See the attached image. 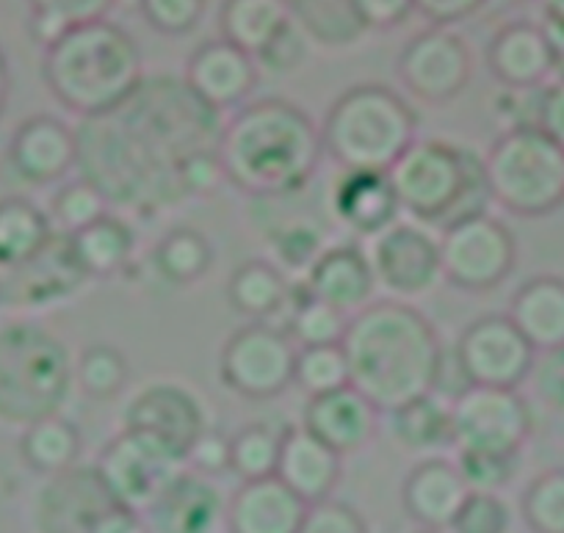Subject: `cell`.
<instances>
[{"label": "cell", "mask_w": 564, "mask_h": 533, "mask_svg": "<svg viewBox=\"0 0 564 533\" xmlns=\"http://www.w3.org/2000/svg\"><path fill=\"white\" fill-rule=\"evenodd\" d=\"M188 470L199 472V476H221L230 472V437L221 434L219 428H205L197 437V443L188 448L186 454Z\"/></svg>", "instance_id": "obj_50"}, {"label": "cell", "mask_w": 564, "mask_h": 533, "mask_svg": "<svg viewBox=\"0 0 564 533\" xmlns=\"http://www.w3.org/2000/svg\"><path fill=\"white\" fill-rule=\"evenodd\" d=\"M53 219L25 197L0 199V271H12L45 252L56 238Z\"/></svg>", "instance_id": "obj_33"}, {"label": "cell", "mask_w": 564, "mask_h": 533, "mask_svg": "<svg viewBox=\"0 0 564 533\" xmlns=\"http://www.w3.org/2000/svg\"><path fill=\"white\" fill-rule=\"evenodd\" d=\"M474 73L468 45L454 31L432 25L404 45L399 56V78L417 100L441 106L465 91Z\"/></svg>", "instance_id": "obj_15"}, {"label": "cell", "mask_w": 564, "mask_h": 533, "mask_svg": "<svg viewBox=\"0 0 564 533\" xmlns=\"http://www.w3.org/2000/svg\"><path fill=\"white\" fill-rule=\"evenodd\" d=\"M80 450H84V437L62 412L31 423L20 434V456L31 470L45 478L78 467Z\"/></svg>", "instance_id": "obj_35"}, {"label": "cell", "mask_w": 564, "mask_h": 533, "mask_svg": "<svg viewBox=\"0 0 564 533\" xmlns=\"http://www.w3.org/2000/svg\"><path fill=\"white\" fill-rule=\"evenodd\" d=\"M271 263L282 274H307L324 252L322 236L307 225H289L271 236Z\"/></svg>", "instance_id": "obj_46"}, {"label": "cell", "mask_w": 564, "mask_h": 533, "mask_svg": "<svg viewBox=\"0 0 564 533\" xmlns=\"http://www.w3.org/2000/svg\"><path fill=\"white\" fill-rule=\"evenodd\" d=\"M7 102H9V62L0 51V117L7 111Z\"/></svg>", "instance_id": "obj_59"}, {"label": "cell", "mask_w": 564, "mask_h": 533, "mask_svg": "<svg viewBox=\"0 0 564 533\" xmlns=\"http://www.w3.org/2000/svg\"><path fill=\"white\" fill-rule=\"evenodd\" d=\"M282 432L269 423H249L230 437V472L241 481H260L276 476Z\"/></svg>", "instance_id": "obj_41"}, {"label": "cell", "mask_w": 564, "mask_h": 533, "mask_svg": "<svg viewBox=\"0 0 564 533\" xmlns=\"http://www.w3.org/2000/svg\"><path fill=\"white\" fill-rule=\"evenodd\" d=\"M412 3H415V12L430 20L432 25L448 29V25L463 23L470 14L479 12L487 0H412Z\"/></svg>", "instance_id": "obj_55"}, {"label": "cell", "mask_w": 564, "mask_h": 533, "mask_svg": "<svg viewBox=\"0 0 564 533\" xmlns=\"http://www.w3.org/2000/svg\"><path fill=\"white\" fill-rule=\"evenodd\" d=\"M296 351L300 348L289 331L252 320L232 331L221 346V384L249 401L276 399L294 384Z\"/></svg>", "instance_id": "obj_10"}, {"label": "cell", "mask_w": 564, "mask_h": 533, "mask_svg": "<svg viewBox=\"0 0 564 533\" xmlns=\"http://www.w3.org/2000/svg\"><path fill=\"white\" fill-rule=\"evenodd\" d=\"M333 214L357 238L373 241L401 221L388 172H344L333 188Z\"/></svg>", "instance_id": "obj_27"}, {"label": "cell", "mask_w": 564, "mask_h": 533, "mask_svg": "<svg viewBox=\"0 0 564 533\" xmlns=\"http://www.w3.org/2000/svg\"><path fill=\"white\" fill-rule=\"evenodd\" d=\"M547 25H564V0H540Z\"/></svg>", "instance_id": "obj_58"}, {"label": "cell", "mask_w": 564, "mask_h": 533, "mask_svg": "<svg viewBox=\"0 0 564 533\" xmlns=\"http://www.w3.org/2000/svg\"><path fill=\"white\" fill-rule=\"evenodd\" d=\"M194 95L214 111H232L247 106L249 95L258 89L260 67L254 56L227 40H208L188 56L183 75Z\"/></svg>", "instance_id": "obj_18"}, {"label": "cell", "mask_w": 564, "mask_h": 533, "mask_svg": "<svg viewBox=\"0 0 564 533\" xmlns=\"http://www.w3.org/2000/svg\"><path fill=\"white\" fill-rule=\"evenodd\" d=\"M340 346L349 362V384L384 415L437 393L443 342L415 304L371 302L351 315Z\"/></svg>", "instance_id": "obj_2"}, {"label": "cell", "mask_w": 564, "mask_h": 533, "mask_svg": "<svg viewBox=\"0 0 564 533\" xmlns=\"http://www.w3.org/2000/svg\"><path fill=\"white\" fill-rule=\"evenodd\" d=\"M300 533H368V525L360 511L329 498L307 505Z\"/></svg>", "instance_id": "obj_49"}, {"label": "cell", "mask_w": 564, "mask_h": 533, "mask_svg": "<svg viewBox=\"0 0 564 533\" xmlns=\"http://www.w3.org/2000/svg\"><path fill=\"white\" fill-rule=\"evenodd\" d=\"M536 128L564 150V78L547 86L536 102Z\"/></svg>", "instance_id": "obj_54"}, {"label": "cell", "mask_w": 564, "mask_h": 533, "mask_svg": "<svg viewBox=\"0 0 564 533\" xmlns=\"http://www.w3.org/2000/svg\"><path fill=\"white\" fill-rule=\"evenodd\" d=\"M417 139V113L382 84L346 89L322 122L324 155L344 172H388Z\"/></svg>", "instance_id": "obj_6"}, {"label": "cell", "mask_w": 564, "mask_h": 533, "mask_svg": "<svg viewBox=\"0 0 564 533\" xmlns=\"http://www.w3.org/2000/svg\"><path fill=\"white\" fill-rule=\"evenodd\" d=\"M536 351L509 315H481L457 340V366L474 388L518 390L529 382Z\"/></svg>", "instance_id": "obj_14"}, {"label": "cell", "mask_w": 564, "mask_h": 533, "mask_svg": "<svg viewBox=\"0 0 564 533\" xmlns=\"http://www.w3.org/2000/svg\"><path fill=\"white\" fill-rule=\"evenodd\" d=\"M67 238L75 260L89 280L122 274L135 254V230L130 221L113 214Z\"/></svg>", "instance_id": "obj_32"}, {"label": "cell", "mask_w": 564, "mask_h": 533, "mask_svg": "<svg viewBox=\"0 0 564 533\" xmlns=\"http://www.w3.org/2000/svg\"><path fill=\"white\" fill-rule=\"evenodd\" d=\"M69 348L45 326L18 320L0 329V423L25 428L58 415L75 388Z\"/></svg>", "instance_id": "obj_7"}, {"label": "cell", "mask_w": 564, "mask_h": 533, "mask_svg": "<svg viewBox=\"0 0 564 533\" xmlns=\"http://www.w3.org/2000/svg\"><path fill=\"white\" fill-rule=\"evenodd\" d=\"M487 67L507 89L529 91L556 73V53L542 25L518 20L503 25L490 40Z\"/></svg>", "instance_id": "obj_23"}, {"label": "cell", "mask_w": 564, "mask_h": 533, "mask_svg": "<svg viewBox=\"0 0 564 533\" xmlns=\"http://www.w3.org/2000/svg\"><path fill=\"white\" fill-rule=\"evenodd\" d=\"M294 287L271 260H243L227 280V302L236 313L269 324L280 309L291 307Z\"/></svg>", "instance_id": "obj_30"}, {"label": "cell", "mask_w": 564, "mask_h": 533, "mask_svg": "<svg viewBox=\"0 0 564 533\" xmlns=\"http://www.w3.org/2000/svg\"><path fill=\"white\" fill-rule=\"evenodd\" d=\"M492 205L542 219L564 205V150L536 124L507 128L485 155Z\"/></svg>", "instance_id": "obj_8"}, {"label": "cell", "mask_w": 564, "mask_h": 533, "mask_svg": "<svg viewBox=\"0 0 564 533\" xmlns=\"http://www.w3.org/2000/svg\"><path fill=\"white\" fill-rule=\"evenodd\" d=\"M91 467L113 503L144 514L188 465L186 456L164 439L122 428Z\"/></svg>", "instance_id": "obj_9"}, {"label": "cell", "mask_w": 564, "mask_h": 533, "mask_svg": "<svg viewBox=\"0 0 564 533\" xmlns=\"http://www.w3.org/2000/svg\"><path fill=\"white\" fill-rule=\"evenodd\" d=\"M75 388L91 401H111L128 388L130 362L117 346L108 342H91L78 353L73 366Z\"/></svg>", "instance_id": "obj_38"}, {"label": "cell", "mask_w": 564, "mask_h": 533, "mask_svg": "<svg viewBox=\"0 0 564 533\" xmlns=\"http://www.w3.org/2000/svg\"><path fill=\"white\" fill-rule=\"evenodd\" d=\"M547 34V40H551L553 45V53H556V75L558 78H564V25H542Z\"/></svg>", "instance_id": "obj_57"}, {"label": "cell", "mask_w": 564, "mask_h": 533, "mask_svg": "<svg viewBox=\"0 0 564 533\" xmlns=\"http://www.w3.org/2000/svg\"><path fill=\"white\" fill-rule=\"evenodd\" d=\"M302 291L318 302L333 304L349 318L366 309L379 291L368 249H362L360 243L327 247L305 274Z\"/></svg>", "instance_id": "obj_22"}, {"label": "cell", "mask_w": 564, "mask_h": 533, "mask_svg": "<svg viewBox=\"0 0 564 533\" xmlns=\"http://www.w3.org/2000/svg\"><path fill=\"white\" fill-rule=\"evenodd\" d=\"M122 428L148 432L172 448L188 454L208 428V412L194 390L177 382H153L141 388L122 410Z\"/></svg>", "instance_id": "obj_16"}, {"label": "cell", "mask_w": 564, "mask_h": 533, "mask_svg": "<svg viewBox=\"0 0 564 533\" xmlns=\"http://www.w3.org/2000/svg\"><path fill=\"white\" fill-rule=\"evenodd\" d=\"M111 503L95 467L78 465L40 487L31 509L34 533H91L97 516Z\"/></svg>", "instance_id": "obj_17"}, {"label": "cell", "mask_w": 564, "mask_h": 533, "mask_svg": "<svg viewBox=\"0 0 564 533\" xmlns=\"http://www.w3.org/2000/svg\"><path fill=\"white\" fill-rule=\"evenodd\" d=\"M349 329V315L340 313L338 307L318 298L307 296L300 291L291 298V315H289V335L296 342V348L311 346H340Z\"/></svg>", "instance_id": "obj_39"}, {"label": "cell", "mask_w": 564, "mask_h": 533, "mask_svg": "<svg viewBox=\"0 0 564 533\" xmlns=\"http://www.w3.org/2000/svg\"><path fill=\"white\" fill-rule=\"evenodd\" d=\"M227 500L208 476L183 470L144 511L150 533H219Z\"/></svg>", "instance_id": "obj_21"}, {"label": "cell", "mask_w": 564, "mask_h": 533, "mask_svg": "<svg viewBox=\"0 0 564 533\" xmlns=\"http://www.w3.org/2000/svg\"><path fill=\"white\" fill-rule=\"evenodd\" d=\"M141 18L164 36H186L203 23L208 0H139Z\"/></svg>", "instance_id": "obj_48"}, {"label": "cell", "mask_w": 564, "mask_h": 533, "mask_svg": "<svg viewBox=\"0 0 564 533\" xmlns=\"http://www.w3.org/2000/svg\"><path fill=\"white\" fill-rule=\"evenodd\" d=\"M42 78L62 108L97 119L117 111L148 75L133 36L111 20H97L45 47Z\"/></svg>", "instance_id": "obj_4"}, {"label": "cell", "mask_w": 564, "mask_h": 533, "mask_svg": "<svg viewBox=\"0 0 564 533\" xmlns=\"http://www.w3.org/2000/svg\"><path fill=\"white\" fill-rule=\"evenodd\" d=\"M514 514L501 494L470 492L443 533H512Z\"/></svg>", "instance_id": "obj_45"}, {"label": "cell", "mask_w": 564, "mask_h": 533, "mask_svg": "<svg viewBox=\"0 0 564 533\" xmlns=\"http://www.w3.org/2000/svg\"><path fill=\"white\" fill-rule=\"evenodd\" d=\"M344 470V456L313 437L305 426H289L282 432L276 478L307 505L333 498Z\"/></svg>", "instance_id": "obj_28"}, {"label": "cell", "mask_w": 564, "mask_h": 533, "mask_svg": "<svg viewBox=\"0 0 564 533\" xmlns=\"http://www.w3.org/2000/svg\"><path fill=\"white\" fill-rule=\"evenodd\" d=\"M305 58H307V36L302 34V31L294 25V20H291L289 29L282 31V34L276 36V40L271 42V45L265 47L254 62H258V67L265 69V73L285 75V73H294Z\"/></svg>", "instance_id": "obj_51"}, {"label": "cell", "mask_w": 564, "mask_h": 533, "mask_svg": "<svg viewBox=\"0 0 564 533\" xmlns=\"http://www.w3.org/2000/svg\"><path fill=\"white\" fill-rule=\"evenodd\" d=\"M382 412L355 388H340L333 393L313 395L302 410V426L322 439L335 454H357L377 434Z\"/></svg>", "instance_id": "obj_24"}, {"label": "cell", "mask_w": 564, "mask_h": 533, "mask_svg": "<svg viewBox=\"0 0 564 533\" xmlns=\"http://www.w3.org/2000/svg\"><path fill=\"white\" fill-rule=\"evenodd\" d=\"M291 25L289 0H225L219 12L221 40L258 58Z\"/></svg>", "instance_id": "obj_34"}, {"label": "cell", "mask_w": 564, "mask_h": 533, "mask_svg": "<svg viewBox=\"0 0 564 533\" xmlns=\"http://www.w3.org/2000/svg\"><path fill=\"white\" fill-rule=\"evenodd\" d=\"M355 3L368 31L395 29L415 12L412 0H355Z\"/></svg>", "instance_id": "obj_53"}, {"label": "cell", "mask_w": 564, "mask_h": 533, "mask_svg": "<svg viewBox=\"0 0 564 533\" xmlns=\"http://www.w3.org/2000/svg\"><path fill=\"white\" fill-rule=\"evenodd\" d=\"M457 454L520 456L531 437V410L518 390L468 388L452 401Z\"/></svg>", "instance_id": "obj_12"}, {"label": "cell", "mask_w": 564, "mask_h": 533, "mask_svg": "<svg viewBox=\"0 0 564 533\" xmlns=\"http://www.w3.org/2000/svg\"><path fill=\"white\" fill-rule=\"evenodd\" d=\"M294 384L307 399L349 388V362H346L344 346L300 348L294 366Z\"/></svg>", "instance_id": "obj_43"}, {"label": "cell", "mask_w": 564, "mask_h": 533, "mask_svg": "<svg viewBox=\"0 0 564 533\" xmlns=\"http://www.w3.org/2000/svg\"><path fill=\"white\" fill-rule=\"evenodd\" d=\"M507 315L536 353L564 348V280L553 274L525 280L509 298Z\"/></svg>", "instance_id": "obj_29"}, {"label": "cell", "mask_w": 564, "mask_h": 533, "mask_svg": "<svg viewBox=\"0 0 564 533\" xmlns=\"http://www.w3.org/2000/svg\"><path fill=\"white\" fill-rule=\"evenodd\" d=\"M113 3L117 0H29L31 34L42 47H47L69 29L108 20Z\"/></svg>", "instance_id": "obj_40"}, {"label": "cell", "mask_w": 564, "mask_h": 533, "mask_svg": "<svg viewBox=\"0 0 564 533\" xmlns=\"http://www.w3.org/2000/svg\"><path fill=\"white\" fill-rule=\"evenodd\" d=\"M108 208H111V203L100 192V186H95L89 177L80 174L75 181L64 183L53 197V227L64 236H73V232H80L84 227L108 216Z\"/></svg>", "instance_id": "obj_42"}, {"label": "cell", "mask_w": 564, "mask_h": 533, "mask_svg": "<svg viewBox=\"0 0 564 533\" xmlns=\"http://www.w3.org/2000/svg\"><path fill=\"white\" fill-rule=\"evenodd\" d=\"M9 163L20 181L51 186L78 168V133L51 113H36L14 130Z\"/></svg>", "instance_id": "obj_20"}, {"label": "cell", "mask_w": 564, "mask_h": 533, "mask_svg": "<svg viewBox=\"0 0 564 533\" xmlns=\"http://www.w3.org/2000/svg\"><path fill=\"white\" fill-rule=\"evenodd\" d=\"M421 533H437V531H421Z\"/></svg>", "instance_id": "obj_60"}, {"label": "cell", "mask_w": 564, "mask_h": 533, "mask_svg": "<svg viewBox=\"0 0 564 533\" xmlns=\"http://www.w3.org/2000/svg\"><path fill=\"white\" fill-rule=\"evenodd\" d=\"M468 494L470 489L459 472L457 461L430 456L406 472L404 487H401V503H404V511L412 522H417L426 531L443 533L452 525Z\"/></svg>", "instance_id": "obj_25"}, {"label": "cell", "mask_w": 564, "mask_h": 533, "mask_svg": "<svg viewBox=\"0 0 564 533\" xmlns=\"http://www.w3.org/2000/svg\"><path fill=\"white\" fill-rule=\"evenodd\" d=\"M216 155L225 181L247 197H294L322 166V128L294 102L265 97L227 119Z\"/></svg>", "instance_id": "obj_3"}, {"label": "cell", "mask_w": 564, "mask_h": 533, "mask_svg": "<svg viewBox=\"0 0 564 533\" xmlns=\"http://www.w3.org/2000/svg\"><path fill=\"white\" fill-rule=\"evenodd\" d=\"M377 285L395 302H417L443 282L441 236L421 221H399L368 249Z\"/></svg>", "instance_id": "obj_13"}, {"label": "cell", "mask_w": 564, "mask_h": 533, "mask_svg": "<svg viewBox=\"0 0 564 533\" xmlns=\"http://www.w3.org/2000/svg\"><path fill=\"white\" fill-rule=\"evenodd\" d=\"M89 282L69 249V238L56 232L45 252L25 265L0 271V304L12 307H47L69 298Z\"/></svg>", "instance_id": "obj_19"}, {"label": "cell", "mask_w": 564, "mask_h": 533, "mask_svg": "<svg viewBox=\"0 0 564 533\" xmlns=\"http://www.w3.org/2000/svg\"><path fill=\"white\" fill-rule=\"evenodd\" d=\"M225 122L192 86L153 75L117 108L84 119L78 168L108 203L130 210H161L186 199L181 172L194 155L214 152Z\"/></svg>", "instance_id": "obj_1"}, {"label": "cell", "mask_w": 564, "mask_h": 533, "mask_svg": "<svg viewBox=\"0 0 564 533\" xmlns=\"http://www.w3.org/2000/svg\"><path fill=\"white\" fill-rule=\"evenodd\" d=\"M307 503L276 476L241 481L227 500V533H300Z\"/></svg>", "instance_id": "obj_26"}, {"label": "cell", "mask_w": 564, "mask_h": 533, "mask_svg": "<svg viewBox=\"0 0 564 533\" xmlns=\"http://www.w3.org/2000/svg\"><path fill=\"white\" fill-rule=\"evenodd\" d=\"M91 533H150V525L148 516L141 514V511L111 503L100 516H97Z\"/></svg>", "instance_id": "obj_56"}, {"label": "cell", "mask_w": 564, "mask_h": 533, "mask_svg": "<svg viewBox=\"0 0 564 533\" xmlns=\"http://www.w3.org/2000/svg\"><path fill=\"white\" fill-rule=\"evenodd\" d=\"M529 379L542 404L564 412V348L536 353Z\"/></svg>", "instance_id": "obj_52"}, {"label": "cell", "mask_w": 564, "mask_h": 533, "mask_svg": "<svg viewBox=\"0 0 564 533\" xmlns=\"http://www.w3.org/2000/svg\"><path fill=\"white\" fill-rule=\"evenodd\" d=\"M457 467L470 492L501 494V489H507L518 476L520 456L457 454Z\"/></svg>", "instance_id": "obj_47"}, {"label": "cell", "mask_w": 564, "mask_h": 533, "mask_svg": "<svg viewBox=\"0 0 564 533\" xmlns=\"http://www.w3.org/2000/svg\"><path fill=\"white\" fill-rule=\"evenodd\" d=\"M401 214L443 232L490 214L492 194L485 157L441 139H415L388 168Z\"/></svg>", "instance_id": "obj_5"}, {"label": "cell", "mask_w": 564, "mask_h": 533, "mask_svg": "<svg viewBox=\"0 0 564 533\" xmlns=\"http://www.w3.org/2000/svg\"><path fill=\"white\" fill-rule=\"evenodd\" d=\"M214 243L194 227L170 230L153 249V269L166 285L192 287L205 280L214 265Z\"/></svg>", "instance_id": "obj_37"}, {"label": "cell", "mask_w": 564, "mask_h": 533, "mask_svg": "<svg viewBox=\"0 0 564 533\" xmlns=\"http://www.w3.org/2000/svg\"><path fill=\"white\" fill-rule=\"evenodd\" d=\"M390 432L406 454H417L423 459L441 456L443 450L454 448L452 401H443L437 393L410 401L390 412Z\"/></svg>", "instance_id": "obj_31"}, {"label": "cell", "mask_w": 564, "mask_h": 533, "mask_svg": "<svg viewBox=\"0 0 564 533\" xmlns=\"http://www.w3.org/2000/svg\"><path fill=\"white\" fill-rule=\"evenodd\" d=\"M520 516L531 533H564V470H545L525 487Z\"/></svg>", "instance_id": "obj_44"}, {"label": "cell", "mask_w": 564, "mask_h": 533, "mask_svg": "<svg viewBox=\"0 0 564 533\" xmlns=\"http://www.w3.org/2000/svg\"><path fill=\"white\" fill-rule=\"evenodd\" d=\"M291 20L307 36V42L340 51L366 34L355 0H289Z\"/></svg>", "instance_id": "obj_36"}, {"label": "cell", "mask_w": 564, "mask_h": 533, "mask_svg": "<svg viewBox=\"0 0 564 533\" xmlns=\"http://www.w3.org/2000/svg\"><path fill=\"white\" fill-rule=\"evenodd\" d=\"M437 236H441L443 280L459 291H496L518 265V241L512 230L490 214L459 221Z\"/></svg>", "instance_id": "obj_11"}]
</instances>
